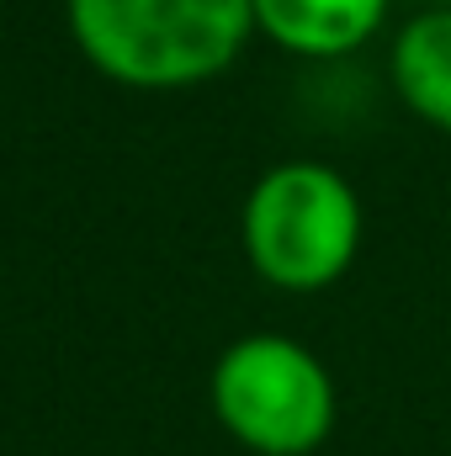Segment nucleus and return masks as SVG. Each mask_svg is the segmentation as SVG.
Returning <instances> with one entry per match:
<instances>
[{"label":"nucleus","instance_id":"obj_1","mask_svg":"<svg viewBox=\"0 0 451 456\" xmlns=\"http://www.w3.org/2000/svg\"><path fill=\"white\" fill-rule=\"evenodd\" d=\"M75 48L127 91H192L218 80L255 37L250 0H64Z\"/></svg>","mask_w":451,"mask_h":456},{"label":"nucleus","instance_id":"obj_5","mask_svg":"<svg viewBox=\"0 0 451 456\" xmlns=\"http://www.w3.org/2000/svg\"><path fill=\"white\" fill-rule=\"evenodd\" d=\"M388 75L425 127L451 133V5H425L393 32Z\"/></svg>","mask_w":451,"mask_h":456},{"label":"nucleus","instance_id":"obj_4","mask_svg":"<svg viewBox=\"0 0 451 456\" xmlns=\"http://www.w3.org/2000/svg\"><path fill=\"white\" fill-rule=\"evenodd\" d=\"M255 32L292 59H345L388 27L393 0H250Z\"/></svg>","mask_w":451,"mask_h":456},{"label":"nucleus","instance_id":"obj_2","mask_svg":"<svg viewBox=\"0 0 451 456\" xmlns=\"http://www.w3.org/2000/svg\"><path fill=\"white\" fill-rule=\"evenodd\" d=\"M361 233H366V213L356 186L335 165L319 159L271 165L239 208L244 260L276 292L335 287L361 255Z\"/></svg>","mask_w":451,"mask_h":456},{"label":"nucleus","instance_id":"obj_3","mask_svg":"<svg viewBox=\"0 0 451 456\" xmlns=\"http://www.w3.org/2000/svg\"><path fill=\"white\" fill-rule=\"evenodd\" d=\"M213 414L255 456H314L340 414L330 366L292 335H239L213 361Z\"/></svg>","mask_w":451,"mask_h":456}]
</instances>
